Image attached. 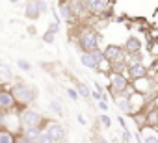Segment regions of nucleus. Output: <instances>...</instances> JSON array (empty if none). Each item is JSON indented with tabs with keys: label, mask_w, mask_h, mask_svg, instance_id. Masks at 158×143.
Segmentation results:
<instances>
[{
	"label": "nucleus",
	"mask_w": 158,
	"mask_h": 143,
	"mask_svg": "<svg viewBox=\"0 0 158 143\" xmlns=\"http://www.w3.org/2000/svg\"><path fill=\"white\" fill-rule=\"evenodd\" d=\"M19 121H21V132L26 130V128H43L47 125L45 117L41 112L34 110V108H23L19 112Z\"/></svg>",
	"instance_id": "obj_1"
},
{
	"label": "nucleus",
	"mask_w": 158,
	"mask_h": 143,
	"mask_svg": "<svg viewBox=\"0 0 158 143\" xmlns=\"http://www.w3.org/2000/svg\"><path fill=\"white\" fill-rule=\"evenodd\" d=\"M108 78H110V95L112 97H117V95H128L130 93V80H128V76L127 75H123V73H110L108 75Z\"/></svg>",
	"instance_id": "obj_2"
},
{
	"label": "nucleus",
	"mask_w": 158,
	"mask_h": 143,
	"mask_svg": "<svg viewBox=\"0 0 158 143\" xmlns=\"http://www.w3.org/2000/svg\"><path fill=\"white\" fill-rule=\"evenodd\" d=\"M78 45H80V52H91V50L101 48V35H99V32L93 30V28H84L80 32Z\"/></svg>",
	"instance_id": "obj_3"
},
{
	"label": "nucleus",
	"mask_w": 158,
	"mask_h": 143,
	"mask_svg": "<svg viewBox=\"0 0 158 143\" xmlns=\"http://www.w3.org/2000/svg\"><path fill=\"white\" fill-rule=\"evenodd\" d=\"M11 93H13L17 104H23L24 108H28V106H30L32 102H35V99H37L35 89L30 88V86H26V84H15V86L11 88Z\"/></svg>",
	"instance_id": "obj_4"
},
{
	"label": "nucleus",
	"mask_w": 158,
	"mask_h": 143,
	"mask_svg": "<svg viewBox=\"0 0 158 143\" xmlns=\"http://www.w3.org/2000/svg\"><path fill=\"white\" fill-rule=\"evenodd\" d=\"M102 54H104V59L112 65L125 63V50H123L121 45H106Z\"/></svg>",
	"instance_id": "obj_5"
},
{
	"label": "nucleus",
	"mask_w": 158,
	"mask_h": 143,
	"mask_svg": "<svg viewBox=\"0 0 158 143\" xmlns=\"http://www.w3.org/2000/svg\"><path fill=\"white\" fill-rule=\"evenodd\" d=\"M45 130L52 136V139H54L56 143H61V141H65V137H67L65 126H63L61 123H58V121H48V123L45 125Z\"/></svg>",
	"instance_id": "obj_6"
},
{
	"label": "nucleus",
	"mask_w": 158,
	"mask_h": 143,
	"mask_svg": "<svg viewBox=\"0 0 158 143\" xmlns=\"http://www.w3.org/2000/svg\"><path fill=\"white\" fill-rule=\"evenodd\" d=\"M127 75H128L130 82H136V80H141V78L149 76V69L141 61H136V63H130L127 67Z\"/></svg>",
	"instance_id": "obj_7"
},
{
	"label": "nucleus",
	"mask_w": 158,
	"mask_h": 143,
	"mask_svg": "<svg viewBox=\"0 0 158 143\" xmlns=\"http://www.w3.org/2000/svg\"><path fill=\"white\" fill-rule=\"evenodd\" d=\"M86 6H88V13L102 17L106 11H110V0H86Z\"/></svg>",
	"instance_id": "obj_8"
},
{
	"label": "nucleus",
	"mask_w": 158,
	"mask_h": 143,
	"mask_svg": "<svg viewBox=\"0 0 158 143\" xmlns=\"http://www.w3.org/2000/svg\"><path fill=\"white\" fill-rule=\"evenodd\" d=\"M17 100L11 93V89H0V112H11L15 110Z\"/></svg>",
	"instance_id": "obj_9"
},
{
	"label": "nucleus",
	"mask_w": 158,
	"mask_h": 143,
	"mask_svg": "<svg viewBox=\"0 0 158 143\" xmlns=\"http://www.w3.org/2000/svg\"><path fill=\"white\" fill-rule=\"evenodd\" d=\"M141 48H143V43H141V39L136 37V35H128L127 41H125V47H123L125 54H128V56L141 54Z\"/></svg>",
	"instance_id": "obj_10"
},
{
	"label": "nucleus",
	"mask_w": 158,
	"mask_h": 143,
	"mask_svg": "<svg viewBox=\"0 0 158 143\" xmlns=\"http://www.w3.org/2000/svg\"><path fill=\"white\" fill-rule=\"evenodd\" d=\"M39 15H41V11H39L37 0H28L26 6H24V17L30 21H35V19H39Z\"/></svg>",
	"instance_id": "obj_11"
},
{
	"label": "nucleus",
	"mask_w": 158,
	"mask_h": 143,
	"mask_svg": "<svg viewBox=\"0 0 158 143\" xmlns=\"http://www.w3.org/2000/svg\"><path fill=\"white\" fill-rule=\"evenodd\" d=\"M114 100L117 102V108L123 115H132V106H130L128 95H117V97H114Z\"/></svg>",
	"instance_id": "obj_12"
},
{
	"label": "nucleus",
	"mask_w": 158,
	"mask_h": 143,
	"mask_svg": "<svg viewBox=\"0 0 158 143\" xmlns=\"http://www.w3.org/2000/svg\"><path fill=\"white\" fill-rule=\"evenodd\" d=\"M58 15L61 21H71L73 19V10H71V4L67 0H58Z\"/></svg>",
	"instance_id": "obj_13"
},
{
	"label": "nucleus",
	"mask_w": 158,
	"mask_h": 143,
	"mask_svg": "<svg viewBox=\"0 0 158 143\" xmlns=\"http://www.w3.org/2000/svg\"><path fill=\"white\" fill-rule=\"evenodd\" d=\"M139 134L143 137V143H158V130H154L152 126H141Z\"/></svg>",
	"instance_id": "obj_14"
},
{
	"label": "nucleus",
	"mask_w": 158,
	"mask_h": 143,
	"mask_svg": "<svg viewBox=\"0 0 158 143\" xmlns=\"http://www.w3.org/2000/svg\"><path fill=\"white\" fill-rule=\"evenodd\" d=\"M130 86H132V89H134L136 93H139V95L147 93V91L152 88V84H151L149 76H145V78H141V80H136V82H130Z\"/></svg>",
	"instance_id": "obj_15"
},
{
	"label": "nucleus",
	"mask_w": 158,
	"mask_h": 143,
	"mask_svg": "<svg viewBox=\"0 0 158 143\" xmlns=\"http://www.w3.org/2000/svg\"><path fill=\"white\" fill-rule=\"evenodd\" d=\"M74 89L78 91V97H80V99H86V100L91 99V91H93V89H89V86H88L86 82L74 80Z\"/></svg>",
	"instance_id": "obj_16"
},
{
	"label": "nucleus",
	"mask_w": 158,
	"mask_h": 143,
	"mask_svg": "<svg viewBox=\"0 0 158 143\" xmlns=\"http://www.w3.org/2000/svg\"><path fill=\"white\" fill-rule=\"evenodd\" d=\"M71 10H73V15L76 17H84V13L88 11V6H86V0H71Z\"/></svg>",
	"instance_id": "obj_17"
},
{
	"label": "nucleus",
	"mask_w": 158,
	"mask_h": 143,
	"mask_svg": "<svg viewBox=\"0 0 158 143\" xmlns=\"http://www.w3.org/2000/svg\"><path fill=\"white\" fill-rule=\"evenodd\" d=\"M58 32H60V24H58V22H50V24H48V30L43 34V41H45L47 45H52Z\"/></svg>",
	"instance_id": "obj_18"
},
{
	"label": "nucleus",
	"mask_w": 158,
	"mask_h": 143,
	"mask_svg": "<svg viewBox=\"0 0 158 143\" xmlns=\"http://www.w3.org/2000/svg\"><path fill=\"white\" fill-rule=\"evenodd\" d=\"M80 63L88 69H99V63H97V59L93 58L91 52H80Z\"/></svg>",
	"instance_id": "obj_19"
},
{
	"label": "nucleus",
	"mask_w": 158,
	"mask_h": 143,
	"mask_svg": "<svg viewBox=\"0 0 158 143\" xmlns=\"http://www.w3.org/2000/svg\"><path fill=\"white\" fill-rule=\"evenodd\" d=\"M15 141H17V134L6 128H0V143H15Z\"/></svg>",
	"instance_id": "obj_20"
},
{
	"label": "nucleus",
	"mask_w": 158,
	"mask_h": 143,
	"mask_svg": "<svg viewBox=\"0 0 158 143\" xmlns=\"http://www.w3.org/2000/svg\"><path fill=\"white\" fill-rule=\"evenodd\" d=\"M41 132H43V128H26V130H23L21 134H23V136H26L30 141H34V143H35Z\"/></svg>",
	"instance_id": "obj_21"
},
{
	"label": "nucleus",
	"mask_w": 158,
	"mask_h": 143,
	"mask_svg": "<svg viewBox=\"0 0 158 143\" xmlns=\"http://www.w3.org/2000/svg\"><path fill=\"white\" fill-rule=\"evenodd\" d=\"M50 110L60 117V115H63V108H61V102L58 100V99H52L50 100Z\"/></svg>",
	"instance_id": "obj_22"
},
{
	"label": "nucleus",
	"mask_w": 158,
	"mask_h": 143,
	"mask_svg": "<svg viewBox=\"0 0 158 143\" xmlns=\"http://www.w3.org/2000/svg\"><path fill=\"white\" fill-rule=\"evenodd\" d=\"M11 76H13L11 67L6 63H0V78H11Z\"/></svg>",
	"instance_id": "obj_23"
},
{
	"label": "nucleus",
	"mask_w": 158,
	"mask_h": 143,
	"mask_svg": "<svg viewBox=\"0 0 158 143\" xmlns=\"http://www.w3.org/2000/svg\"><path fill=\"white\" fill-rule=\"evenodd\" d=\"M35 143H56V141H54V139H52V136L43 128V132L39 134V137H37V141H35Z\"/></svg>",
	"instance_id": "obj_24"
},
{
	"label": "nucleus",
	"mask_w": 158,
	"mask_h": 143,
	"mask_svg": "<svg viewBox=\"0 0 158 143\" xmlns=\"http://www.w3.org/2000/svg\"><path fill=\"white\" fill-rule=\"evenodd\" d=\"M17 65H19V69L21 71H24V73H30V71H32V65H30V61L28 59H17Z\"/></svg>",
	"instance_id": "obj_25"
},
{
	"label": "nucleus",
	"mask_w": 158,
	"mask_h": 143,
	"mask_svg": "<svg viewBox=\"0 0 158 143\" xmlns=\"http://www.w3.org/2000/svg\"><path fill=\"white\" fill-rule=\"evenodd\" d=\"M99 123H101L104 128H110V126H112V119H110V115H106V113H101V115H99Z\"/></svg>",
	"instance_id": "obj_26"
},
{
	"label": "nucleus",
	"mask_w": 158,
	"mask_h": 143,
	"mask_svg": "<svg viewBox=\"0 0 158 143\" xmlns=\"http://www.w3.org/2000/svg\"><path fill=\"white\" fill-rule=\"evenodd\" d=\"M67 97H69L73 102H76L78 99H80V97H78V91H76L74 88H67Z\"/></svg>",
	"instance_id": "obj_27"
},
{
	"label": "nucleus",
	"mask_w": 158,
	"mask_h": 143,
	"mask_svg": "<svg viewBox=\"0 0 158 143\" xmlns=\"http://www.w3.org/2000/svg\"><path fill=\"white\" fill-rule=\"evenodd\" d=\"M97 106H99V110H101L102 113H106V112H108V108H110L108 100H99V102H97Z\"/></svg>",
	"instance_id": "obj_28"
},
{
	"label": "nucleus",
	"mask_w": 158,
	"mask_h": 143,
	"mask_svg": "<svg viewBox=\"0 0 158 143\" xmlns=\"http://www.w3.org/2000/svg\"><path fill=\"white\" fill-rule=\"evenodd\" d=\"M37 4H39V11H41V15H45V13L48 11V6H47V2H45V0H37Z\"/></svg>",
	"instance_id": "obj_29"
},
{
	"label": "nucleus",
	"mask_w": 158,
	"mask_h": 143,
	"mask_svg": "<svg viewBox=\"0 0 158 143\" xmlns=\"http://www.w3.org/2000/svg\"><path fill=\"white\" fill-rule=\"evenodd\" d=\"M130 137H132V134L128 132V128H127V130H123V134H121V139H123V143H130Z\"/></svg>",
	"instance_id": "obj_30"
},
{
	"label": "nucleus",
	"mask_w": 158,
	"mask_h": 143,
	"mask_svg": "<svg viewBox=\"0 0 158 143\" xmlns=\"http://www.w3.org/2000/svg\"><path fill=\"white\" fill-rule=\"evenodd\" d=\"M15 143H34V141H30L26 136H23V134H17V141Z\"/></svg>",
	"instance_id": "obj_31"
},
{
	"label": "nucleus",
	"mask_w": 158,
	"mask_h": 143,
	"mask_svg": "<svg viewBox=\"0 0 158 143\" xmlns=\"http://www.w3.org/2000/svg\"><path fill=\"white\" fill-rule=\"evenodd\" d=\"M76 121H78V125H86V123H88V119H86L82 113H76Z\"/></svg>",
	"instance_id": "obj_32"
},
{
	"label": "nucleus",
	"mask_w": 158,
	"mask_h": 143,
	"mask_svg": "<svg viewBox=\"0 0 158 143\" xmlns=\"http://www.w3.org/2000/svg\"><path fill=\"white\" fill-rule=\"evenodd\" d=\"M93 143H110L106 137H102V136H95V141Z\"/></svg>",
	"instance_id": "obj_33"
},
{
	"label": "nucleus",
	"mask_w": 158,
	"mask_h": 143,
	"mask_svg": "<svg viewBox=\"0 0 158 143\" xmlns=\"http://www.w3.org/2000/svg\"><path fill=\"white\" fill-rule=\"evenodd\" d=\"M117 121H119V125H121V128H123V130H127V128H128V126H127V123H125V119H123L121 115L117 117Z\"/></svg>",
	"instance_id": "obj_34"
},
{
	"label": "nucleus",
	"mask_w": 158,
	"mask_h": 143,
	"mask_svg": "<svg viewBox=\"0 0 158 143\" xmlns=\"http://www.w3.org/2000/svg\"><path fill=\"white\" fill-rule=\"evenodd\" d=\"M10 2H11V4H19V2H21V0H10Z\"/></svg>",
	"instance_id": "obj_35"
},
{
	"label": "nucleus",
	"mask_w": 158,
	"mask_h": 143,
	"mask_svg": "<svg viewBox=\"0 0 158 143\" xmlns=\"http://www.w3.org/2000/svg\"><path fill=\"white\" fill-rule=\"evenodd\" d=\"M61 143H69V141H61Z\"/></svg>",
	"instance_id": "obj_36"
}]
</instances>
